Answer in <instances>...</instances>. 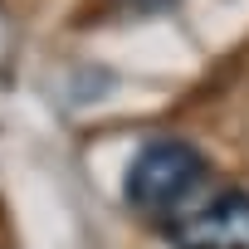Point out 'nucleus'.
<instances>
[{"mask_svg":"<svg viewBox=\"0 0 249 249\" xmlns=\"http://www.w3.org/2000/svg\"><path fill=\"white\" fill-rule=\"evenodd\" d=\"M200 181H205V157L181 137H161L137 152V161L127 166V181H122V196L147 215H161L181 205Z\"/></svg>","mask_w":249,"mask_h":249,"instance_id":"f257e3e1","label":"nucleus"},{"mask_svg":"<svg viewBox=\"0 0 249 249\" xmlns=\"http://www.w3.org/2000/svg\"><path fill=\"white\" fill-rule=\"evenodd\" d=\"M171 239L181 249H249V196L244 191H225L210 205L191 210Z\"/></svg>","mask_w":249,"mask_h":249,"instance_id":"f03ea898","label":"nucleus"}]
</instances>
